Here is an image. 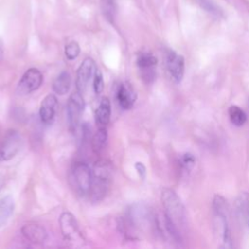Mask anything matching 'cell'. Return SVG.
<instances>
[{
  "instance_id": "6da1fadb",
  "label": "cell",
  "mask_w": 249,
  "mask_h": 249,
  "mask_svg": "<svg viewBox=\"0 0 249 249\" xmlns=\"http://www.w3.org/2000/svg\"><path fill=\"white\" fill-rule=\"evenodd\" d=\"M112 175V167L105 160L96 162L92 169V182L89 195L93 201L101 200L107 194Z\"/></svg>"
},
{
  "instance_id": "7a4b0ae2",
  "label": "cell",
  "mask_w": 249,
  "mask_h": 249,
  "mask_svg": "<svg viewBox=\"0 0 249 249\" xmlns=\"http://www.w3.org/2000/svg\"><path fill=\"white\" fill-rule=\"evenodd\" d=\"M161 200L164 207V214L178 228L185 222L186 214L184 205L177 194L170 189H164L161 193Z\"/></svg>"
},
{
  "instance_id": "3957f363",
  "label": "cell",
  "mask_w": 249,
  "mask_h": 249,
  "mask_svg": "<svg viewBox=\"0 0 249 249\" xmlns=\"http://www.w3.org/2000/svg\"><path fill=\"white\" fill-rule=\"evenodd\" d=\"M70 181L78 194L89 195L92 182V170L86 162L77 161L71 168Z\"/></svg>"
},
{
  "instance_id": "277c9868",
  "label": "cell",
  "mask_w": 249,
  "mask_h": 249,
  "mask_svg": "<svg viewBox=\"0 0 249 249\" xmlns=\"http://www.w3.org/2000/svg\"><path fill=\"white\" fill-rule=\"evenodd\" d=\"M23 146V140L18 131L9 130L0 143V160L7 161L17 156Z\"/></svg>"
},
{
  "instance_id": "5b68a950",
  "label": "cell",
  "mask_w": 249,
  "mask_h": 249,
  "mask_svg": "<svg viewBox=\"0 0 249 249\" xmlns=\"http://www.w3.org/2000/svg\"><path fill=\"white\" fill-rule=\"evenodd\" d=\"M85 109V101L82 95V92L76 89L68 98L66 105V114L67 120L70 127L75 129L80 124L81 117L84 113Z\"/></svg>"
},
{
  "instance_id": "8992f818",
  "label": "cell",
  "mask_w": 249,
  "mask_h": 249,
  "mask_svg": "<svg viewBox=\"0 0 249 249\" xmlns=\"http://www.w3.org/2000/svg\"><path fill=\"white\" fill-rule=\"evenodd\" d=\"M59 227L62 236L65 240L69 242L82 241L83 236L79 230V225L72 213L68 211L61 213L59 217Z\"/></svg>"
},
{
  "instance_id": "52a82bcc",
  "label": "cell",
  "mask_w": 249,
  "mask_h": 249,
  "mask_svg": "<svg viewBox=\"0 0 249 249\" xmlns=\"http://www.w3.org/2000/svg\"><path fill=\"white\" fill-rule=\"evenodd\" d=\"M43 83V75L37 68H29L21 76L17 90L19 94H28L37 90Z\"/></svg>"
},
{
  "instance_id": "ba28073f",
  "label": "cell",
  "mask_w": 249,
  "mask_h": 249,
  "mask_svg": "<svg viewBox=\"0 0 249 249\" xmlns=\"http://www.w3.org/2000/svg\"><path fill=\"white\" fill-rule=\"evenodd\" d=\"M96 70V65L91 57H86L80 64L76 75V89L82 93L87 89Z\"/></svg>"
},
{
  "instance_id": "9c48e42d",
  "label": "cell",
  "mask_w": 249,
  "mask_h": 249,
  "mask_svg": "<svg viewBox=\"0 0 249 249\" xmlns=\"http://www.w3.org/2000/svg\"><path fill=\"white\" fill-rule=\"evenodd\" d=\"M166 67L172 80L175 83H180L185 71L184 57L172 51L169 52L166 56Z\"/></svg>"
},
{
  "instance_id": "30bf717a",
  "label": "cell",
  "mask_w": 249,
  "mask_h": 249,
  "mask_svg": "<svg viewBox=\"0 0 249 249\" xmlns=\"http://www.w3.org/2000/svg\"><path fill=\"white\" fill-rule=\"evenodd\" d=\"M20 231L26 240L36 244L44 243L48 236L45 228L37 223H27L23 225Z\"/></svg>"
},
{
  "instance_id": "8fae6325",
  "label": "cell",
  "mask_w": 249,
  "mask_h": 249,
  "mask_svg": "<svg viewBox=\"0 0 249 249\" xmlns=\"http://www.w3.org/2000/svg\"><path fill=\"white\" fill-rule=\"evenodd\" d=\"M128 222L131 226L136 228H143L148 225L151 219L149 209L143 204H134L128 211L127 214Z\"/></svg>"
},
{
  "instance_id": "7c38bea8",
  "label": "cell",
  "mask_w": 249,
  "mask_h": 249,
  "mask_svg": "<svg viewBox=\"0 0 249 249\" xmlns=\"http://www.w3.org/2000/svg\"><path fill=\"white\" fill-rule=\"evenodd\" d=\"M56 106H57V99L55 95L50 93L43 98L40 104V109H39V116L42 123L46 124H50L53 123L55 116Z\"/></svg>"
},
{
  "instance_id": "4fadbf2b",
  "label": "cell",
  "mask_w": 249,
  "mask_h": 249,
  "mask_svg": "<svg viewBox=\"0 0 249 249\" xmlns=\"http://www.w3.org/2000/svg\"><path fill=\"white\" fill-rule=\"evenodd\" d=\"M116 97L119 105L123 109L127 110L134 105L137 98V93L128 83H123L117 89Z\"/></svg>"
},
{
  "instance_id": "5bb4252c",
  "label": "cell",
  "mask_w": 249,
  "mask_h": 249,
  "mask_svg": "<svg viewBox=\"0 0 249 249\" xmlns=\"http://www.w3.org/2000/svg\"><path fill=\"white\" fill-rule=\"evenodd\" d=\"M94 117L95 123L99 127H104L108 124L111 117V102L108 97H102L95 110Z\"/></svg>"
},
{
  "instance_id": "9a60e30c",
  "label": "cell",
  "mask_w": 249,
  "mask_h": 249,
  "mask_svg": "<svg viewBox=\"0 0 249 249\" xmlns=\"http://www.w3.org/2000/svg\"><path fill=\"white\" fill-rule=\"evenodd\" d=\"M15 201L12 196H5L0 199V228L6 225L14 213Z\"/></svg>"
},
{
  "instance_id": "2e32d148",
  "label": "cell",
  "mask_w": 249,
  "mask_h": 249,
  "mask_svg": "<svg viewBox=\"0 0 249 249\" xmlns=\"http://www.w3.org/2000/svg\"><path fill=\"white\" fill-rule=\"evenodd\" d=\"M71 87V76L68 72L63 71L57 75L53 82V90L58 95L66 94Z\"/></svg>"
},
{
  "instance_id": "e0dca14e",
  "label": "cell",
  "mask_w": 249,
  "mask_h": 249,
  "mask_svg": "<svg viewBox=\"0 0 249 249\" xmlns=\"http://www.w3.org/2000/svg\"><path fill=\"white\" fill-rule=\"evenodd\" d=\"M107 139H108V133H107L106 126L99 127L96 130V132L93 134V136L91 137L90 144H91L92 151L95 154L100 153L104 149V147L107 143Z\"/></svg>"
},
{
  "instance_id": "ac0fdd59",
  "label": "cell",
  "mask_w": 249,
  "mask_h": 249,
  "mask_svg": "<svg viewBox=\"0 0 249 249\" xmlns=\"http://www.w3.org/2000/svg\"><path fill=\"white\" fill-rule=\"evenodd\" d=\"M235 209L238 217L249 222V195L241 193L235 199Z\"/></svg>"
},
{
  "instance_id": "d6986e66",
  "label": "cell",
  "mask_w": 249,
  "mask_h": 249,
  "mask_svg": "<svg viewBox=\"0 0 249 249\" xmlns=\"http://www.w3.org/2000/svg\"><path fill=\"white\" fill-rule=\"evenodd\" d=\"M158 59L156 56H154L151 53H143L138 54L136 58V64L142 71H147V70H152L154 67L157 65Z\"/></svg>"
},
{
  "instance_id": "ffe728a7",
  "label": "cell",
  "mask_w": 249,
  "mask_h": 249,
  "mask_svg": "<svg viewBox=\"0 0 249 249\" xmlns=\"http://www.w3.org/2000/svg\"><path fill=\"white\" fill-rule=\"evenodd\" d=\"M229 118L231 122V124H233L236 126H241L242 124H245L246 120H247V116L245 114V112L238 106L236 105H232L229 108Z\"/></svg>"
},
{
  "instance_id": "44dd1931",
  "label": "cell",
  "mask_w": 249,
  "mask_h": 249,
  "mask_svg": "<svg viewBox=\"0 0 249 249\" xmlns=\"http://www.w3.org/2000/svg\"><path fill=\"white\" fill-rule=\"evenodd\" d=\"M100 7L104 17L109 21H113L117 11L116 0H100Z\"/></svg>"
},
{
  "instance_id": "7402d4cb",
  "label": "cell",
  "mask_w": 249,
  "mask_h": 249,
  "mask_svg": "<svg viewBox=\"0 0 249 249\" xmlns=\"http://www.w3.org/2000/svg\"><path fill=\"white\" fill-rule=\"evenodd\" d=\"M198 5L207 13L219 17L222 14L220 7L213 0H196Z\"/></svg>"
},
{
  "instance_id": "603a6c76",
  "label": "cell",
  "mask_w": 249,
  "mask_h": 249,
  "mask_svg": "<svg viewBox=\"0 0 249 249\" xmlns=\"http://www.w3.org/2000/svg\"><path fill=\"white\" fill-rule=\"evenodd\" d=\"M80 46L77 42L75 41H72L70 43H68L66 46H65V49H64V53H65V56L69 59V60H74L76 59L79 54H80Z\"/></svg>"
},
{
  "instance_id": "cb8c5ba5",
  "label": "cell",
  "mask_w": 249,
  "mask_h": 249,
  "mask_svg": "<svg viewBox=\"0 0 249 249\" xmlns=\"http://www.w3.org/2000/svg\"><path fill=\"white\" fill-rule=\"evenodd\" d=\"M104 89V80L102 72L96 68L93 75V90L95 94H100Z\"/></svg>"
},
{
  "instance_id": "d4e9b609",
  "label": "cell",
  "mask_w": 249,
  "mask_h": 249,
  "mask_svg": "<svg viewBox=\"0 0 249 249\" xmlns=\"http://www.w3.org/2000/svg\"><path fill=\"white\" fill-rule=\"evenodd\" d=\"M196 162V159L192 154H185L180 159V164L185 170H191Z\"/></svg>"
},
{
  "instance_id": "484cf974",
  "label": "cell",
  "mask_w": 249,
  "mask_h": 249,
  "mask_svg": "<svg viewBox=\"0 0 249 249\" xmlns=\"http://www.w3.org/2000/svg\"><path fill=\"white\" fill-rule=\"evenodd\" d=\"M134 167H135V169H136V171H137L139 177H140L142 180H144V179L146 178V173H147V171H146V166H145L142 162L137 161V162H135Z\"/></svg>"
},
{
  "instance_id": "4316f807",
  "label": "cell",
  "mask_w": 249,
  "mask_h": 249,
  "mask_svg": "<svg viewBox=\"0 0 249 249\" xmlns=\"http://www.w3.org/2000/svg\"><path fill=\"white\" fill-rule=\"evenodd\" d=\"M4 55V46H3V42L0 40V61L2 60Z\"/></svg>"
},
{
  "instance_id": "83f0119b",
  "label": "cell",
  "mask_w": 249,
  "mask_h": 249,
  "mask_svg": "<svg viewBox=\"0 0 249 249\" xmlns=\"http://www.w3.org/2000/svg\"><path fill=\"white\" fill-rule=\"evenodd\" d=\"M3 184H4V177L0 174V190H1L2 186H3Z\"/></svg>"
}]
</instances>
